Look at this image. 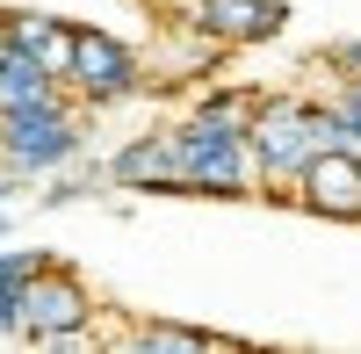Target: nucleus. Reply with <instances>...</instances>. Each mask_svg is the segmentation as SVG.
Segmentation results:
<instances>
[{"label": "nucleus", "mask_w": 361, "mask_h": 354, "mask_svg": "<svg viewBox=\"0 0 361 354\" xmlns=\"http://www.w3.org/2000/svg\"><path fill=\"white\" fill-rule=\"evenodd\" d=\"M80 159V109H73V87H51L37 102H15L0 109V166L37 181V173H58Z\"/></svg>", "instance_id": "nucleus-1"}, {"label": "nucleus", "mask_w": 361, "mask_h": 354, "mask_svg": "<svg viewBox=\"0 0 361 354\" xmlns=\"http://www.w3.org/2000/svg\"><path fill=\"white\" fill-rule=\"evenodd\" d=\"M188 29L209 44H260L282 29V0H188Z\"/></svg>", "instance_id": "nucleus-6"}, {"label": "nucleus", "mask_w": 361, "mask_h": 354, "mask_svg": "<svg viewBox=\"0 0 361 354\" xmlns=\"http://www.w3.org/2000/svg\"><path fill=\"white\" fill-rule=\"evenodd\" d=\"M0 29L37 58V66L51 73V80H66V66H73V22L66 15H37V8H15V15H0Z\"/></svg>", "instance_id": "nucleus-8"}, {"label": "nucleus", "mask_w": 361, "mask_h": 354, "mask_svg": "<svg viewBox=\"0 0 361 354\" xmlns=\"http://www.w3.org/2000/svg\"><path fill=\"white\" fill-rule=\"evenodd\" d=\"M109 181L116 188H159V195H180V138L173 130H152L123 145V152L109 159Z\"/></svg>", "instance_id": "nucleus-7"}, {"label": "nucleus", "mask_w": 361, "mask_h": 354, "mask_svg": "<svg viewBox=\"0 0 361 354\" xmlns=\"http://www.w3.org/2000/svg\"><path fill=\"white\" fill-rule=\"evenodd\" d=\"M253 159H260V181L267 188H289L296 195V173H304L325 145H347L340 116L333 109H311V102H253Z\"/></svg>", "instance_id": "nucleus-2"}, {"label": "nucleus", "mask_w": 361, "mask_h": 354, "mask_svg": "<svg viewBox=\"0 0 361 354\" xmlns=\"http://www.w3.org/2000/svg\"><path fill=\"white\" fill-rule=\"evenodd\" d=\"M296 195L325 217H361V152L354 145H325V152L296 173Z\"/></svg>", "instance_id": "nucleus-5"}, {"label": "nucleus", "mask_w": 361, "mask_h": 354, "mask_svg": "<svg viewBox=\"0 0 361 354\" xmlns=\"http://www.w3.org/2000/svg\"><path fill=\"white\" fill-rule=\"evenodd\" d=\"M44 268V253H0V347L29 340V318H22V282Z\"/></svg>", "instance_id": "nucleus-10"}, {"label": "nucleus", "mask_w": 361, "mask_h": 354, "mask_svg": "<svg viewBox=\"0 0 361 354\" xmlns=\"http://www.w3.org/2000/svg\"><path fill=\"white\" fill-rule=\"evenodd\" d=\"M137 80H145V58H137L123 37H109V29H73V66H66V87H73L87 109H109V102L137 94Z\"/></svg>", "instance_id": "nucleus-4"}, {"label": "nucleus", "mask_w": 361, "mask_h": 354, "mask_svg": "<svg viewBox=\"0 0 361 354\" xmlns=\"http://www.w3.org/2000/svg\"><path fill=\"white\" fill-rule=\"evenodd\" d=\"M22 318H29V340L37 347H87V318H94V297L87 282L66 268H44L22 282Z\"/></svg>", "instance_id": "nucleus-3"}, {"label": "nucleus", "mask_w": 361, "mask_h": 354, "mask_svg": "<svg viewBox=\"0 0 361 354\" xmlns=\"http://www.w3.org/2000/svg\"><path fill=\"white\" fill-rule=\"evenodd\" d=\"M137 347H209V333H188V326H145Z\"/></svg>", "instance_id": "nucleus-11"}, {"label": "nucleus", "mask_w": 361, "mask_h": 354, "mask_svg": "<svg viewBox=\"0 0 361 354\" xmlns=\"http://www.w3.org/2000/svg\"><path fill=\"white\" fill-rule=\"evenodd\" d=\"M8 217H15V188L0 181V239H8Z\"/></svg>", "instance_id": "nucleus-12"}, {"label": "nucleus", "mask_w": 361, "mask_h": 354, "mask_svg": "<svg viewBox=\"0 0 361 354\" xmlns=\"http://www.w3.org/2000/svg\"><path fill=\"white\" fill-rule=\"evenodd\" d=\"M51 87H66V80H51L37 58H29L8 29H0V109H15V102H37V94H51Z\"/></svg>", "instance_id": "nucleus-9"}]
</instances>
